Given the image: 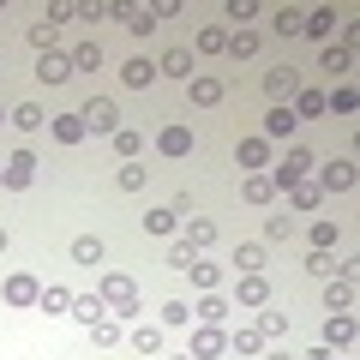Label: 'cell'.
Wrapping results in <instances>:
<instances>
[{"instance_id": "cell-57", "label": "cell", "mask_w": 360, "mask_h": 360, "mask_svg": "<svg viewBox=\"0 0 360 360\" xmlns=\"http://www.w3.org/2000/svg\"><path fill=\"white\" fill-rule=\"evenodd\" d=\"M0 120H6V115H0Z\"/></svg>"}, {"instance_id": "cell-35", "label": "cell", "mask_w": 360, "mask_h": 360, "mask_svg": "<svg viewBox=\"0 0 360 360\" xmlns=\"http://www.w3.org/2000/svg\"><path fill=\"white\" fill-rule=\"evenodd\" d=\"M288 205H295V210H319V205H324L319 180H295V186H288Z\"/></svg>"}, {"instance_id": "cell-42", "label": "cell", "mask_w": 360, "mask_h": 360, "mask_svg": "<svg viewBox=\"0 0 360 360\" xmlns=\"http://www.w3.org/2000/svg\"><path fill=\"white\" fill-rule=\"evenodd\" d=\"M90 342H96V348H115V342H127L120 319H96V324H90Z\"/></svg>"}, {"instance_id": "cell-12", "label": "cell", "mask_w": 360, "mask_h": 360, "mask_svg": "<svg viewBox=\"0 0 360 360\" xmlns=\"http://www.w3.org/2000/svg\"><path fill=\"white\" fill-rule=\"evenodd\" d=\"M156 150H162V156H174V162H180V156H193V127H186V120L162 127V132H156Z\"/></svg>"}, {"instance_id": "cell-52", "label": "cell", "mask_w": 360, "mask_h": 360, "mask_svg": "<svg viewBox=\"0 0 360 360\" xmlns=\"http://www.w3.org/2000/svg\"><path fill=\"white\" fill-rule=\"evenodd\" d=\"M288 229H295L288 217H270V222H264V240H288Z\"/></svg>"}, {"instance_id": "cell-39", "label": "cell", "mask_w": 360, "mask_h": 360, "mask_svg": "<svg viewBox=\"0 0 360 360\" xmlns=\"http://www.w3.org/2000/svg\"><path fill=\"white\" fill-rule=\"evenodd\" d=\"M66 60H72V72H96V66H103V42H78Z\"/></svg>"}, {"instance_id": "cell-20", "label": "cell", "mask_w": 360, "mask_h": 360, "mask_svg": "<svg viewBox=\"0 0 360 360\" xmlns=\"http://www.w3.org/2000/svg\"><path fill=\"white\" fill-rule=\"evenodd\" d=\"M127 348H132V354H162V324H132V330H127Z\"/></svg>"}, {"instance_id": "cell-45", "label": "cell", "mask_w": 360, "mask_h": 360, "mask_svg": "<svg viewBox=\"0 0 360 360\" xmlns=\"http://www.w3.org/2000/svg\"><path fill=\"white\" fill-rule=\"evenodd\" d=\"M180 229V217L168 205H156V210H144V234H174Z\"/></svg>"}, {"instance_id": "cell-47", "label": "cell", "mask_w": 360, "mask_h": 360, "mask_svg": "<svg viewBox=\"0 0 360 360\" xmlns=\"http://www.w3.org/2000/svg\"><path fill=\"white\" fill-rule=\"evenodd\" d=\"M193 258H205V252H193L186 240H174V246H168V270H180V276L193 270Z\"/></svg>"}, {"instance_id": "cell-56", "label": "cell", "mask_w": 360, "mask_h": 360, "mask_svg": "<svg viewBox=\"0 0 360 360\" xmlns=\"http://www.w3.org/2000/svg\"><path fill=\"white\" fill-rule=\"evenodd\" d=\"M0 252H6V229H0Z\"/></svg>"}, {"instance_id": "cell-34", "label": "cell", "mask_w": 360, "mask_h": 360, "mask_svg": "<svg viewBox=\"0 0 360 360\" xmlns=\"http://www.w3.org/2000/svg\"><path fill=\"white\" fill-rule=\"evenodd\" d=\"M324 312H354V283H324Z\"/></svg>"}, {"instance_id": "cell-19", "label": "cell", "mask_w": 360, "mask_h": 360, "mask_svg": "<svg viewBox=\"0 0 360 360\" xmlns=\"http://www.w3.org/2000/svg\"><path fill=\"white\" fill-rule=\"evenodd\" d=\"M324 115H342V120H354V115H360V90H354V84H336V90H324Z\"/></svg>"}, {"instance_id": "cell-5", "label": "cell", "mask_w": 360, "mask_h": 360, "mask_svg": "<svg viewBox=\"0 0 360 360\" xmlns=\"http://www.w3.org/2000/svg\"><path fill=\"white\" fill-rule=\"evenodd\" d=\"M193 360H217V354H229V330L222 324H193V348H186Z\"/></svg>"}, {"instance_id": "cell-51", "label": "cell", "mask_w": 360, "mask_h": 360, "mask_svg": "<svg viewBox=\"0 0 360 360\" xmlns=\"http://www.w3.org/2000/svg\"><path fill=\"white\" fill-rule=\"evenodd\" d=\"M72 18H78V6H66V0H54V6H49V18H42V25H54V30H60V25H72Z\"/></svg>"}, {"instance_id": "cell-38", "label": "cell", "mask_w": 360, "mask_h": 360, "mask_svg": "<svg viewBox=\"0 0 360 360\" xmlns=\"http://www.w3.org/2000/svg\"><path fill=\"white\" fill-rule=\"evenodd\" d=\"M193 49H198V54H229V30H222V25H205V30L193 37Z\"/></svg>"}, {"instance_id": "cell-16", "label": "cell", "mask_w": 360, "mask_h": 360, "mask_svg": "<svg viewBox=\"0 0 360 360\" xmlns=\"http://www.w3.org/2000/svg\"><path fill=\"white\" fill-rule=\"evenodd\" d=\"M264 264H270V252L258 240H240L234 246V276H264Z\"/></svg>"}, {"instance_id": "cell-9", "label": "cell", "mask_w": 360, "mask_h": 360, "mask_svg": "<svg viewBox=\"0 0 360 360\" xmlns=\"http://www.w3.org/2000/svg\"><path fill=\"white\" fill-rule=\"evenodd\" d=\"M229 307L234 312H258V307H270V283H264V276H240V283H234V300H229Z\"/></svg>"}, {"instance_id": "cell-2", "label": "cell", "mask_w": 360, "mask_h": 360, "mask_svg": "<svg viewBox=\"0 0 360 360\" xmlns=\"http://www.w3.org/2000/svg\"><path fill=\"white\" fill-rule=\"evenodd\" d=\"M312 168H319V156H312L307 144H288V156L270 168V186H276V193H288L295 180H312Z\"/></svg>"}, {"instance_id": "cell-22", "label": "cell", "mask_w": 360, "mask_h": 360, "mask_svg": "<svg viewBox=\"0 0 360 360\" xmlns=\"http://www.w3.org/2000/svg\"><path fill=\"white\" fill-rule=\"evenodd\" d=\"M264 342H283L288 336V312H276V307H258V324H252Z\"/></svg>"}, {"instance_id": "cell-25", "label": "cell", "mask_w": 360, "mask_h": 360, "mask_svg": "<svg viewBox=\"0 0 360 360\" xmlns=\"http://www.w3.org/2000/svg\"><path fill=\"white\" fill-rule=\"evenodd\" d=\"M49 132H54L60 144H84V139H90V132H84V120H78V115H49Z\"/></svg>"}, {"instance_id": "cell-32", "label": "cell", "mask_w": 360, "mask_h": 360, "mask_svg": "<svg viewBox=\"0 0 360 360\" xmlns=\"http://www.w3.org/2000/svg\"><path fill=\"white\" fill-rule=\"evenodd\" d=\"M229 354H240V360L246 354H264V336H258L252 324H240V330H229Z\"/></svg>"}, {"instance_id": "cell-7", "label": "cell", "mask_w": 360, "mask_h": 360, "mask_svg": "<svg viewBox=\"0 0 360 360\" xmlns=\"http://www.w3.org/2000/svg\"><path fill=\"white\" fill-rule=\"evenodd\" d=\"M295 127H300V120H295V108H288V103H270L264 132H258V139H264V144H283V139H295Z\"/></svg>"}, {"instance_id": "cell-53", "label": "cell", "mask_w": 360, "mask_h": 360, "mask_svg": "<svg viewBox=\"0 0 360 360\" xmlns=\"http://www.w3.org/2000/svg\"><path fill=\"white\" fill-rule=\"evenodd\" d=\"M300 360H336V348H324V342H319V348H307Z\"/></svg>"}, {"instance_id": "cell-50", "label": "cell", "mask_w": 360, "mask_h": 360, "mask_svg": "<svg viewBox=\"0 0 360 360\" xmlns=\"http://www.w3.org/2000/svg\"><path fill=\"white\" fill-rule=\"evenodd\" d=\"M54 37H60V30H54V25H30V49L54 54Z\"/></svg>"}, {"instance_id": "cell-55", "label": "cell", "mask_w": 360, "mask_h": 360, "mask_svg": "<svg viewBox=\"0 0 360 360\" xmlns=\"http://www.w3.org/2000/svg\"><path fill=\"white\" fill-rule=\"evenodd\" d=\"M162 360H193V354H162Z\"/></svg>"}, {"instance_id": "cell-41", "label": "cell", "mask_w": 360, "mask_h": 360, "mask_svg": "<svg viewBox=\"0 0 360 360\" xmlns=\"http://www.w3.org/2000/svg\"><path fill=\"white\" fill-rule=\"evenodd\" d=\"M144 180H150V168H144V162H120L115 186H120V193H144Z\"/></svg>"}, {"instance_id": "cell-49", "label": "cell", "mask_w": 360, "mask_h": 360, "mask_svg": "<svg viewBox=\"0 0 360 360\" xmlns=\"http://www.w3.org/2000/svg\"><path fill=\"white\" fill-rule=\"evenodd\" d=\"M229 18H234V25H252V18H258V0H229Z\"/></svg>"}, {"instance_id": "cell-23", "label": "cell", "mask_w": 360, "mask_h": 360, "mask_svg": "<svg viewBox=\"0 0 360 360\" xmlns=\"http://www.w3.org/2000/svg\"><path fill=\"white\" fill-rule=\"evenodd\" d=\"M193 78V49H162V60H156V78Z\"/></svg>"}, {"instance_id": "cell-40", "label": "cell", "mask_w": 360, "mask_h": 360, "mask_svg": "<svg viewBox=\"0 0 360 360\" xmlns=\"http://www.w3.org/2000/svg\"><path fill=\"white\" fill-rule=\"evenodd\" d=\"M307 270L330 283V276H342V258H336V252H319V246H312V252H307Z\"/></svg>"}, {"instance_id": "cell-15", "label": "cell", "mask_w": 360, "mask_h": 360, "mask_svg": "<svg viewBox=\"0 0 360 360\" xmlns=\"http://www.w3.org/2000/svg\"><path fill=\"white\" fill-rule=\"evenodd\" d=\"M180 240L193 246V252H205V246H217V222H210V217H198V210H193V217L180 222Z\"/></svg>"}, {"instance_id": "cell-37", "label": "cell", "mask_w": 360, "mask_h": 360, "mask_svg": "<svg viewBox=\"0 0 360 360\" xmlns=\"http://www.w3.org/2000/svg\"><path fill=\"white\" fill-rule=\"evenodd\" d=\"M240 198H246V205H270V198H276L270 174H246V180H240Z\"/></svg>"}, {"instance_id": "cell-33", "label": "cell", "mask_w": 360, "mask_h": 360, "mask_svg": "<svg viewBox=\"0 0 360 360\" xmlns=\"http://www.w3.org/2000/svg\"><path fill=\"white\" fill-rule=\"evenodd\" d=\"M6 127H18V132H42V127H49V115H42L37 103H18L13 115H6Z\"/></svg>"}, {"instance_id": "cell-29", "label": "cell", "mask_w": 360, "mask_h": 360, "mask_svg": "<svg viewBox=\"0 0 360 360\" xmlns=\"http://www.w3.org/2000/svg\"><path fill=\"white\" fill-rule=\"evenodd\" d=\"M186 276H193L198 295H222V270H217V264H205V258H193V270H186Z\"/></svg>"}, {"instance_id": "cell-43", "label": "cell", "mask_w": 360, "mask_h": 360, "mask_svg": "<svg viewBox=\"0 0 360 360\" xmlns=\"http://www.w3.org/2000/svg\"><path fill=\"white\" fill-rule=\"evenodd\" d=\"M258 42H264L258 30H229V54H234V60H252V54H258Z\"/></svg>"}, {"instance_id": "cell-31", "label": "cell", "mask_w": 360, "mask_h": 360, "mask_svg": "<svg viewBox=\"0 0 360 360\" xmlns=\"http://www.w3.org/2000/svg\"><path fill=\"white\" fill-rule=\"evenodd\" d=\"M288 108H295V120H319V115H324V90H307V84H300Z\"/></svg>"}, {"instance_id": "cell-26", "label": "cell", "mask_w": 360, "mask_h": 360, "mask_svg": "<svg viewBox=\"0 0 360 360\" xmlns=\"http://www.w3.org/2000/svg\"><path fill=\"white\" fill-rule=\"evenodd\" d=\"M37 312H72V288H66V283H42Z\"/></svg>"}, {"instance_id": "cell-3", "label": "cell", "mask_w": 360, "mask_h": 360, "mask_svg": "<svg viewBox=\"0 0 360 360\" xmlns=\"http://www.w3.org/2000/svg\"><path fill=\"white\" fill-rule=\"evenodd\" d=\"M78 120H84V132H96V139H115V132H120V108H115V96H90V103L78 108Z\"/></svg>"}, {"instance_id": "cell-14", "label": "cell", "mask_w": 360, "mask_h": 360, "mask_svg": "<svg viewBox=\"0 0 360 360\" xmlns=\"http://www.w3.org/2000/svg\"><path fill=\"white\" fill-rule=\"evenodd\" d=\"M37 295H42V283L30 270H13V276H6V307H37Z\"/></svg>"}, {"instance_id": "cell-21", "label": "cell", "mask_w": 360, "mask_h": 360, "mask_svg": "<svg viewBox=\"0 0 360 360\" xmlns=\"http://www.w3.org/2000/svg\"><path fill=\"white\" fill-rule=\"evenodd\" d=\"M300 37H312V42H330V37H336V6H319V13H307Z\"/></svg>"}, {"instance_id": "cell-24", "label": "cell", "mask_w": 360, "mask_h": 360, "mask_svg": "<svg viewBox=\"0 0 360 360\" xmlns=\"http://www.w3.org/2000/svg\"><path fill=\"white\" fill-rule=\"evenodd\" d=\"M72 319H78V324H84V330H90V324H96V319H115V312L103 307V295H72Z\"/></svg>"}, {"instance_id": "cell-17", "label": "cell", "mask_w": 360, "mask_h": 360, "mask_svg": "<svg viewBox=\"0 0 360 360\" xmlns=\"http://www.w3.org/2000/svg\"><path fill=\"white\" fill-rule=\"evenodd\" d=\"M120 84H127V90H150L156 84V60H150V54H132V60L120 66Z\"/></svg>"}, {"instance_id": "cell-58", "label": "cell", "mask_w": 360, "mask_h": 360, "mask_svg": "<svg viewBox=\"0 0 360 360\" xmlns=\"http://www.w3.org/2000/svg\"><path fill=\"white\" fill-rule=\"evenodd\" d=\"M0 168H6V162H0Z\"/></svg>"}, {"instance_id": "cell-44", "label": "cell", "mask_w": 360, "mask_h": 360, "mask_svg": "<svg viewBox=\"0 0 360 360\" xmlns=\"http://www.w3.org/2000/svg\"><path fill=\"white\" fill-rule=\"evenodd\" d=\"M139 150H144V132L120 127V132H115V156H120V162H139Z\"/></svg>"}, {"instance_id": "cell-18", "label": "cell", "mask_w": 360, "mask_h": 360, "mask_svg": "<svg viewBox=\"0 0 360 360\" xmlns=\"http://www.w3.org/2000/svg\"><path fill=\"white\" fill-rule=\"evenodd\" d=\"M234 162H240L246 174H264V168H270V144H264V139L252 132V139H240V150H234Z\"/></svg>"}, {"instance_id": "cell-6", "label": "cell", "mask_w": 360, "mask_h": 360, "mask_svg": "<svg viewBox=\"0 0 360 360\" xmlns=\"http://www.w3.org/2000/svg\"><path fill=\"white\" fill-rule=\"evenodd\" d=\"M30 180H37V156H30V150H13V156H6V168H0V186L25 193Z\"/></svg>"}, {"instance_id": "cell-28", "label": "cell", "mask_w": 360, "mask_h": 360, "mask_svg": "<svg viewBox=\"0 0 360 360\" xmlns=\"http://www.w3.org/2000/svg\"><path fill=\"white\" fill-rule=\"evenodd\" d=\"M300 25H307V13H300V6H276V13H270V30H276V37H300Z\"/></svg>"}, {"instance_id": "cell-13", "label": "cell", "mask_w": 360, "mask_h": 360, "mask_svg": "<svg viewBox=\"0 0 360 360\" xmlns=\"http://www.w3.org/2000/svg\"><path fill=\"white\" fill-rule=\"evenodd\" d=\"M319 72H330L336 84H348V72H354V49H342V42H324V54H319Z\"/></svg>"}, {"instance_id": "cell-27", "label": "cell", "mask_w": 360, "mask_h": 360, "mask_svg": "<svg viewBox=\"0 0 360 360\" xmlns=\"http://www.w3.org/2000/svg\"><path fill=\"white\" fill-rule=\"evenodd\" d=\"M229 300H222V295H198V307H193V324H222V319H229Z\"/></svg>"}, {"instance_id": "cell-30", "label": "cell", "mask_w": 360, "mask_h": 360, "mask_svg": "<svg viewBox=\"0 0 360 360\" xmlns=\"http://www.w3.org/2000/svg\"><path fill=\"white\" fill-rule=\"evenodd\" d=\"M37 78H42V84H66V78H72V60H66V54H42Z\"/></svg>"}, {"instance_id": "cell-4", "label": "cell", "mask_w": 360, "mask_h": 360, "mask_svg": "<svg viewBox=\"0 0 360 360\" xmlns=\"http://www.w3.org/2000/svg\"><path fill=\"white\" fill-rule=\"evenodd\" d=\"M312 180H319V193H324V198H330V193H354V156H336V162H324Z\"/></svg>"}, {"instance_id": "cell-48", "label": "cell", "mask_w": 360, "mask_h": 360, "mask_svg": "<svg viewBox=\"0 0 360 360\" xmlns=\"http://www.w3.org/2000/svg\"><path fill=\"white\" fill-rule=\"evenodd\" d=\"M312 246H319V252H336V222H312Z\"/></svg>"}, {"instance_id": "cell-54", "label": "cell", "mask_w": 360, "mask_h": 360, "mask_svg": "<svg viewBox=\"0 0 360 360\" xmlns=\"http://www.w3.org/2000/svg\"><path fill=\"white\" fill-rule=\"evenodd\" d=\"M264 360H300V354H288V348H276V354H264Z\"/></svg>"}, {"instance_id": "cell-46", "label": "cell", "mask_w": 360, "mask_h": 360, "mask_svg": "<svg viewBox=\"0 0 360 360\" xmlns=\"http://www.w3.org/2000/svg\"><path fill=\"white\" fill-rule=\"evenodd\" d=\"M156 312H162V324H168V330H186V324H193V307H186V300H162Z\"/></svg>"}, {"instance_id": "cell-11", "label": "cell", "mask_w": 360, "mask_h": 360, "mask_svg": "<svg viewBox=\"0 0 360 360\" xmlns=\"http://www.w3.org/2000/svg\"><path fill=\"white\" fill-rule=\"evenodd\" d=\"M324 348H354V312H324Z\"/></svg>"}, {"instance_id": "cell-10", "label": "cell", "mask_w": 360, "mask_h": 360, "mask_svg": "<svg viewBox=\"0 0 360 360\" xmlns=\"http://www.w3.org/2000/svg\"><path fill=\"white\" fill-rule=\"evenodd\" d=\"M295 90H300L295 66H270V72H264V96H270V103H295Z\"/></svg>"}, {"instance_id": "cell-1", "label": "cell", "mask_w": 360, "mask_h": 360, "mask_svg": "<svg viewBox=\"0 0 360 360\" xmlns=\"http://www.w3.org/2000/svg\"><path fill=\"white\" fill-rule=\"evenodd\" d=\"M96 295H103V307L115 312V319H139V312H144V300H139V283H132L127 270H103Z\"/></svg>"}, {"instance_id": "cell-8", "label": "cell", "mask_w": 360, "mask_h": 360, "mask_svg": "<svg viewBox=\"0 0 360 360\" xmlns=\"http://www.w3.org/2000/svg\"><path fill=\"white\" fill-rule=\"evenodd\" d=\"M222 90H229V84H222L217 72H193V78H186V96H193V108H217V103H222Z\"/></svg>"}, {"instance_id": "cell-36", "label": "cell", "mask_w": 360, "mask_h": 360, "mask_svg": "<svg viewBox=\"0 0 360 360\" xmlns=\"http://www.w3.org/2000/svg\"><path fill=\"white\" fill-rule=\"evenodd\" d=\"M72 264L96 270V264H103V240H96V234H78V240H72Z\"/></svg>"}]
</instances>
